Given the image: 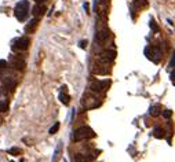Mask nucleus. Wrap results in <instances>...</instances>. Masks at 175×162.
<instances>
[{"label": "nucleus", "mask_w": 175, "mask_h": 162, "mask_svg": "<svg viewBox=\"0 0 175 162\" xmlns=\"http://www.w3.org/2000/svg\"><path fill=\"white\" fill-rule=\"evenodd\" d=\"M61 148H62V144H59V146L57 147L55 154H54V158H52V162H57V158H58V157H59V154H61Z\"/></svg>", "instance_id": "obj_20"}, {"label": "nucleus", "mask_w": 175, "mask_h": 162, "mask_svg": "<svg viewBox=\"0 0 175 162\" xmlns=\"http://www.w3.org/2000/svg\"><path fill=\"white\" fill-rule=\"evenodd\" d=\"M0 95H1V88H0Z\"/></svg>", "instance_id": "obj_29"}, {"label": "nucleus", "mask_w": 175, "mask_h": 162, "mask_svg": "<svg viewBox=\"0 0 175 162\" xmlns=\"http://www.w3.org/2000/svg\"><path fill=\"white\" fill-rule=\"evenodd\" d=\"M161 110H160V106L156 105V106H150V109H149V114L152 115V117H157V115H160Z\"/></svg>", "instance_id": "obj_13"}, {"label": "nucleus", "mask_w": 175, "mask_h": 162, "mask_svg": "<svg viewBox=\"0 0 175 162\" xmlns=\"http://www.w3.org/2000/svg\"><path fill=\"white\" fill-rule=\"evenodd\" d=\"M134 4H135V7L137 8H143V7H146L147 6V0H135Z\"/></svg>", "instance_id": "obj_16"}, {"label": "nucleus", "mask_w": 175, "mask_h": 162, "mask_svg": "<svg viewBox=\"0 0 175 162\" xmlns=\"http://www.w3.org/2000/svg\"><path fill=\"white\" fill-rule=\"evenodd\" d=\"M114 58H116V51H113V49H106L99 54V59L105 63H110L112 61H114Z\"/></svg>", "instance_id": "obj_8"}, {"label": "nucleus", "mask_w": 175, "mask_h": 162, "mask_svg": "<svg viewBox=\"0 0 175 162\" xmlns=\"http://www.w3.org/2000/svg\"><path fill=\"white\" fill-rule=\"evenodd\" d=\"M110 85V80H98V81H94L91 85H90V89L94 92H104L109 88Z\"/></svg>", "instance_id": "obj_5"}, {"label": "nucleus", "mask_w": 175, "mask_h": 162, "mask_svg": "<svg viewBox=\"0 0 175 162\" xmlns=\"http://www.w3.org/2000/svg\"><path fill=\"white\" fill-rule=\"evenodd\" d=\"M163 115H164V118H170V117L172 115V111H171V110H164V111H163Z\"/></svg>", "instance_id": "obj_23"}, {"label": "nucleus", "mask_w": 175, "mask_h": 162, "mask_svg": "<svg viewBox=\"0 0 175 162\" xmlns=\"http://www.w3.org/2000/svg\"><path fill=\"white\" fill-rule=\"evenodd\" d=\"M145 55L147 59H150L154 63H159L161 58V49L159 47H154V45H149L145 48Z\"/></svg>", "instance_id": "obj_3"}, {"label": "nucleus", "mask_w": 175, "mask_h": 162, "mask_svg": "<svg viewBox=\"0 0 175 162\" xmlns=\"http://www.w3.org/2000/svg\"><path fill=\"white\" fill-rule=\"evenodd\" d=\"M39 25V19L37 18H33L32 21H29L26 25H25V33H33Z\"/></svg>", "instance_id": "obj_9"}, {"label": "nucleus", "mask_w": 175, "mask_h": 162, "mask_svg": "<svg viewBox=\"0 0 175 162\" xmlns=\"http://www.w3.org/2000/svg\"><path fill=\"white\" fill-rule=\"evenodd\" d=\"M91 137H95V132H94L90 127L77 128L76 131L73 132V136H72V139H73L75 141L87 140V139H91Z\"/></svg>", "instance_id": "obj_2"}, {"label": "nucleus", "mask_w": 175, "mask_h": 162, "mask_svg": "<svg viewBox=\"0 0 175 162\" xmlns=\"http://www.w3.org/2000/svg\"><path fill=\"white\" fill-rule=\"evenodd\" d=\"M46 11H47V8H46L44 4H37V3H36V6L33 7V11H32V13L35 15V18H39V17H42Z\"/></svg>", "instance_id": "obj_12"}, {"label": "nucleus", "mask_w": 175, "mask_h": 162, "mask_svg": "<svg viewBox=\"0 0 175 162\" xmlns=\"http://www.w3.org/2000/svg\"><path fill=\"white\" fill-rule=\"evenodd\" d=\"M14 15L18 21H26L29 17V1L28 0H21L14 8Z\"/></svg>", "instance_id": "obj_1"}, {"label": "nucleus", "mask_w": 175, "mask_h": 162, "mask_svg": "<svg viewBox=\"0 0 175 162\" xmlns=\"http://www.w3.org/2000/svg\"><path fill=\"white\" fill-rule=\"evenodd\" d=\"M58 129H59V122H55V124H54V125H52V127L50 128V135H54V133H57V132H58Z\"/></svg>", "instance_id": "obj_19"}, {"label": "nucleus", "mask_w": 175, "mask_h": 162, "mask_svg": "<svg viewBox=\"0 0 175 162\" xmlns=\"http://www.w3.org/2000/svg\"><path fill=\"white\" fill-rule=\"evenodd\" d=\"M8 154H11V155H21L22 154V150H21V148H18V147L10 148V150H8Z\"/></svg>", "instance_id": "obj_18"}, {"label": "nucleus", "mask_w": 175, "mask_h": 162, "mask_svg": "<svg viewBox=\"0 0 175 162\" xmlns=\"http://www.w3.org/2000/svg\"><path fill=\"white\" fill-rule=\"evenodd\" d=\"M170 69H175V51H174V55L170 61Z\"/></svg>", "instance_id": "obj_22"}, {"label": "nucleus", "mask_w": 175, "mask_h": 162, "mask_svg": "<svg viewBox=\"0 0 175 162\" xmlns=\"http://www.w3.org/2000/svg\"><path fill=\"white\" fill-rule=\"evenodd\" d=\"M153 136L154 137H157V139H163V137L166 136V132H164V129H163V128L157 127V128H154Z\"/></svg>", "instance_id": "obj_14"}, {"label": "nucleus", "mask_w": 175, "mask_h": 162, "mask_svg": "<svg viewBox=\"0 0 175 162\" xmlns=\"http://www.w3.org/2000/svg\"><path fill=\"white\" fill-rule=\"evenodd\" d=\"M171 80H172V81H175V69L172 70V73H171Z\"/></svg>", "instance_id": "obj_27"}, {"label": "nucleus", "mask_w": 175, "mask_h": 162, "mask_svg": "<svg viewBox=\"0 0 175 162\" xmlns=\"http://www.w3.org/2000/svg\"><path fill=\"white\" fill-rule=\"evenodd\" d=\"M30 40L28 37H18L13 41V49L14 51H24V49H28Z\"/></svg>", "instance_id": "obj_6"}, {"label": "nucleus", "mask_w": 175, "mask_h": 162, "mask_svg": "<svg viewBox=\"0 0 175 162\" xmlns=\"http://www.w3.org/2000/svg\"><path fill=\"white\" fill-rule=\"evenodd\" d=\"M58 98H59V100H61V102H62L63 105H69V102H70V98H69V95H66V93H65V91H61V93H59V96H58Z\"/></svg>", "instance_id": "obj_15"}, {"label": "nucleus", "mask_w": 175, "mask_h": 162, "mask_svg": "<svg viewBox=\"0 0 175 162\" xmlns=\"http://www.w3.org/2000/svg\"><path fill=\"white\" fill-rule=\"evenodd\" d=\"M6 111H8V102L0 100V113H6Z\"/></svg>", "instance_id": "obj_17"}, {"label": "nucleus", "mask_w": 175, "mask_h": 162, "mask_svg": "<svg viewBox=\"0 0 175 162\" xmlns=\"http://www.w3.org/2000/svg\"><path fill=\"white\" fill-rule=\"evenodd\" d=\"M150 28H152V30H153L154 33H157V32H159V26L156 25V22H154L153 19L150 21Z\"/></svg>", "instance_id": "obj_21"}, {"label": "nucleus", "mask_w": 175, "mask_h": 162, "mask_svg": "<svg viewBox=\"0 0 175 162\" xmlns=\"http://www.w3.org/2000/svg\"><path fill=\"white\" fill-rule=\"evenodd\" d=\"M79 47H81V48H85V47H87V41H85V40H81V41L79 43Z\"/></svg>", "instance_id": "obj_25"}, {"label": "nucleus", "mask_w": 175, "mask_h": 162, "mask_svg": "<svg viewBox=\"0 0 175 162\" xmlns=\"http://www.w3.org/2000/svg\"><path fill=\"white\" fill-rule=\"evenodd\" d=\"M35 1H36V3H37V4H42L43 1H46V0H35Z\"/></svg>", "instance_id": "obj_28"}, {"label": "nucleus", "mask_w": 175, "mask_h": 162, "mask_svg": "<svg viewBox=\"0 0 175 162\" xmlns=\"http://www.w3.org/2000/svg\"><path fill=\"white\" fill-rule=\"evenodd\" d=\"M6 66H7V62L1 59V61H0V71H1V70H4V69H6Z\"/></svg>", "instance_id": "obj_24"}, {"label": "nucleus", "mask_w": 175, "mask_h": 162, "mask_svg": "<svg viewBox=\"0 0 175 162\" xmlns=\"http://www.w3.org/2000/svg\"><path fill=\"white\" fill-rule=\"evenodd\" d=\"M84 10L87 11V14L90 13V11H88V3H84Z\"/></svg>", "instance_id": "obj_26"}, {"label": "nucleus", "mask_w": 175, "mask_h": 162, "mask_svg": "<svg viewBox=\"0 0 175 162\" xmlns=\"http://www.w3.org/2000/svg\"><path fill=\"white\" fill-rule=\"evenodd\" d=\"M109 36H110V32H109V29H102V30H99L98 33H97V41L98 43H104L108 39H109Z\"/></svg>", "instance_id": "obj_10"}, {"label": "nucleus", "mask_w": 175, "mask_h": 162, "mask_svg": "<svg viewBox=\"0 0 175 162\" xmlns=\"http://www.w3.org/2000/svg\"><path fill=\"white\" fill-rule=\"evenodd\" d=\"M3 87L6 88V91L7 92H13L15 88V81L14 78L11 77H6L4 80H3Z\"/></svg>", "instance_id": "obj_11"}, {"label": "nucleus", "mask_w": 175, "mask_h": 162, "mask_svg": "<svg viewBox=\"0 0 175 162\" xmlns=\"http://www.w3.org/2000/svg\"><path fill=\"white\" fill-rule=\"evenodd\" d=\"M8 62H10V66L13 69H15L18 71H24L25 67H26V62H25V59L21 55H11L10 59H8Z\"/></svg>", "instance_id": "obj_4"}, {"label": "nucleus", "mask_w": 175, "mask_h": 162, "mask_svg": "<svg viewBox=\"0 0 175 162\" xmlns=\"http://www.w3.org/2000/svg\"><path fill=\"white\" fill-rule=\"evenodd\" d=\"M109 63H105V62H98V63L94 65L92 67V73L94 74H109L110 73V67L108 66Z\"/></svg>", "instance_id": "obj_7"}]
</instances>
